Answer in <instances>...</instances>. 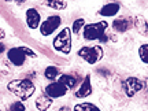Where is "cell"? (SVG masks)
<instances>
[{
    "mask_svg": "<svg viewBox=\"0 0 148 111\" xmlns=\"http://www.w3.org/2000/svg\"><path fill=\"white\" fill-rule=\"evenodd\" d=\"M122 86H123V90H125L126 96L133 97L136 93H138L140 90L143 89L144 84H143L141 79L136 78V77H129V78H126L125 81H123Z\"/></svg>",
    "mask_w": 148,
    "mask_h": 111,
    "instance_id": "52a82bcc",
    "label": "cell"
},
{
    "mask_svg": "<svg viewBox=\"0 0 148 111\" xmlns=\"http://www.w3.org/2000/svg\"><path fill=\"white\" fill-rule=\"evenodd\" d=\"M107 27H108V23L106 21L88 23V25L84 26V38L88 40V41H93V40L107 41V37L104 34Z\"/></svg>",
    "mask_w": 148,
    "mask_h": 111,
    "instance_id": "7a4b0ae2",
    "label": "cell"
},
{
    "mask_svg": "<svg viewBox=\"0 0 148 111\" xmlns=\"http://www.w3.org/2000/svg\"><path fill=\"white\" fill-rule=\"evenodd\" d=\"M3 51H4V44H1V42H0V55L3 53Z\"/></svg>",
    "mask_w": 148,
    "mask_h": 111,
    "instance_id": "7402d4cb",
    "label": "cell"
},
{
    "mask_svg": "<svg viewBox=\"0 0 148 111\" xmlns=\"http://www.w3.org/2000/svg\"><path fill=\"white\" fill-rule=\"evenodd\" d=\"M74 111H101L100 108L92 103H79L74 106Z\"/></svg>",
    "mask_w": 148,
    "mask_h": 111,
    "instance_id": "9a60e30c",
    "label": "cell"
},
{
    "mask_svg": "<svg viewBox=\"0 0 148 111\" xmlns=\"http://www.w3.org/2000/svg\"><path fill=\"white\" fill-rule=\"evenodd\" d=\"M103 53H104L103 52V48L99 47V45H95V47H82L78 51V56H81L89 64H95L103 58Z\"/></svg>",
    "mask_w": 148,
    "mask_h": 111,
    "instance_id": "5b68a950",
    "label": "cell"
},
{
    "mask_svg": "<svg viewBox=\"0 0 148 111\" xmlns=\"http://www.w3.org/2000/svg\"><path fill=\"white\" fill-rule=\"evenodd\" d=\"M67 88L64 86L63 84H60V82H51L49 85L45 86V95L48 97H51V99H56V97H62L67 93Z\"/></svg>",
    "mask_w": 148,
    "mask_h": 111,
    "instance_id": "ba28073f",
    "label": "cell"
},
{
    "mask_svg": "<svg viewBox=\"0 0 148 111\" xmlns=\"http://www.w3.org/2000/svg\"><path fill=\"white\" fill-rule=\"evenodd\" d=\"M58 82L63 84L67 89H71V88H74L75 84H77V78L73 77V75H69V74H63V75H60V77H59Z\"/></svg>",
    "mask_w": 148,
    "mask_h": 111,
    "instance_id": "5bb4252c",
    "label": "cell"
},
{
    "mask_svg": "<svg viewBox=\"0 0 148 111\" xmlns=\"http://www.w3.org/2000/svg\"><path fill=\"white\" fill-rule=\"evenodd\" d=\"M26 56L36 58L37 55H36L34 51H32L30 48H27V47H14L7 52V58H8V60H10L14 66H18V67L25 63Z\"/></svg>",
    "mask_w": 148,
    "mask_h": 111,
    "instance_id": "3957f363",
    "label": "cell"
},
{
    "mask_svg": "<svg viewBox=\"0 0 148 111\" xmlns=\"http://www.w3.org/2000/svg\"><path fill=\"white\" fill-rule=\"evenodd\" d=\"M85 26V21L82 19V18H79V19H75V21L73 22V27H71V30L70 32L75 33V34H78V32L82 29V27Z\"/></svg>",
    "mask_w": 148,
    "mask_h": 111,
    "instance_id": "ac0fdd59",
    "label": "cell"
},
{
    "mask_svg": "<svg viewBox=\"0 0 148 111\" xmlns=\"http://www.w3.org/2000/svg\"><path fill=\"white\" fill-rule=\"evenodd\" d=\"M58 74H59V70L55 66H48L47 69L44 70V77L47 79H51V81H53V79L56 78Z\"/></svg>",
    "mask_w": 148,
    "mask_h": 111,
    "instance_id": "e0dca14e",
    "label": "cell"
},
{
    "mask_svg": "<svg viewBox=\"0 0 148 111\" xmlns=\"http://www.w3.org/2000/svg\"><path fill=\"white\" fill-rule=\"evenodd\" d=\"M25 110H26V107H25V104L21 103V101H15V103H12L11 107L8 108V111H25Z\"/></svg>",
    "mask_w": 148,
    "mask_h": 111,
    "instance_id": "ffe728a7",
    "label": "cell"
},
{
    "mask_svg": "<svg viewBox=\"0 0 148 111\" xmlns=\"http://www.w3.org/2000/svg\"><path fill=\"white\" fill-rule=\"evenodd\" d=\"M60 22H62V19H60L59 15L48 16L47 19L42 22V23H40V26H38L41 34L42 36H49V34H52V33L60 26Z\"/></svg>",
    "mask_w": 148,
    "mask_h": 111,
    "instance_id": "8992f818",
    "label": "cell"
},
{
    "mask_svg": "<svg viewBox=\"0 0 148 111\" xmlns=\"http://www.w3.org/2000/svg\"><path fill=\"white\" fill-rule=\"evenodd\" d=\"M138 55H140V59L143 60L144 63H147V62H148V58H147V55H148V45H147V44H143V45L140 47V49H138Z\"/></svg>",
    "mask_w": 148,
    "mask_h": 111,
    "instance_id": "d6986e66",
    "label": "cell"
},
{
    "mask_svg": "<svg viewBox=\"0 0 148 111\" xmlns=\"http://www.w3.org/2000/svg\"><path fill=\"white\" fill-rule=\"evenodd\" d=\"M7 89L11 93H14L16 97H19L21 100H27L30 96L34 93L36 86L30 79H14L7 84Z\"/></svg>",
    "mask_w": 148,
    "mask_h": 111,
    "instance_id": "6da1fadb",
    "label": "cell"
},
{
    "mask_svg": "<svg viewBox=\"0 0 148 111\" xmlns=\"http://www.w3.org/2000/svg\"><path fill=\"white\" fill-rule=\"evenodd\" d=\"M59 111H70V110H69V108H67V107H62V108H60V110H59Z\"/></svg>",
    "mask_w": 148,
    "mask_h": 111,
    "instance_id": "603a6c76",
    "label": "cell"
},
{
    "mask_svg": "<svg viewBox=\"0 0 148 111\" xmlns=\"http://www.w3.org/2000/svg\"><path fill=\"white\" fill-rule=\"evenodd\" d=\"M26 23L30 29H37L41 23V16L36 8H29L26 11Z\"/></svg>",
    "mask_w": 148,
    "mask_h": 111,
    "instance_id": "9c48e42d",
    "label": "cell"
},
{
    "mask_svg": "<svg viewBox=\"0 0 148 111\" xmlns=\"http://www.w3.org/2000/svg\"><path fill=\"white\" fill-rule=\"evenodd\" d=\"M92 93V84H90V75H86L85 79L82 81L81 86L78 88V90L75 92L77 97H86Z\"/></svg>",
    "mask_w": 148,
    "mask_h": 111,
    "instance_id": "30bf717a",
    "label": "cell"
},
{
    "mask_svg": "<svg viewBox=\"0 0 148 111\" xmlns=\"http://www.w3.org/2000/svg\"><path fill=\"white\" fill-rule=\"evenodd\" d=\"M119 3H108V4L103 5L99 11V14L103 16H114L118 14V11H119Z\"/></svg>",
    "mask_w": 148,
    "mask_h": 111,
    "instance_id": "7c38bea8",
    "label": "cell"
},
{
    "mask_svg": "<svg viewBox=\"0 0 148 111\" xmlns=\"http://www.w3.org/2000/svg\"><path fill=\"white\" fill-rule=\"evenodd\" d=\"M53 48L59 52L67 55L71 51V32L69 27H64L58 33V36L53 40Z\"/></svg>",
    "mask_w": 148,
    "mask_h": 111,
    "instance_id": "277c9868",
    "label": "cell"
},
{
    "mask_svg": "<svg viewBox=\"0 0 148 111\" xmlns=\"http://www.w3.org/2000/svg\"><path fill=\"white\" fill-rule=\"evenodd\" d=\"M44 5H48L53 10H64L67 7V3L66 1H59V0H51V1H44Z\"/></svg>",
    "mask_w": 148,
    "mask_h": 111,
    "instance_id": "2e32d148",
    "label": "cell"
},
{
    "mask_svg": "<svg viewBox=\"0 0 148 111\" xmlns=\"http://www.w3.org/2000/svg\"><path fill=\"white\" fill-rule=\"evenodd\" d=\"M133 22L132 19H127V18H119V19H115L112 22V27L115 29L116 32H126L132 27Z\"/></svg>",
    "mask_w": 148,
    "mask_h": 111,
    "instance_id": "8fae6325",
    "label": "cell"
},
{
    "mask_svg": "<svg viewBox=\"0 0 148 111\" xmlns=\"http://www.w3.org/2000/svg\"><path fill=\"white\" fill-rule=\"evenodd\" d=\"M52 106V99L48 97L47 95H40L36 99V107L40 111H47L49 107Z\"/></svg>",
    "mask_w": 148,
    "mask_h": 111,
    "instance_id": "4fadbf2b",
    "label": "cell"
},
{
    "mask_svg": "<svg viewBox=\"0 0 148 111\" xmlns=\"http://www.w3.org/2000/svg\"><path fill=\"white\" fill-rule=\"evenodd\" d=\"M4 37H5V32L3 30V29H0V40H3Z\"/></svg>",
    "mask_w": 148,
    "mask_h": 111,
    "instance_id": "44dd1931",
    "label": "cell"
}]
</instances>
